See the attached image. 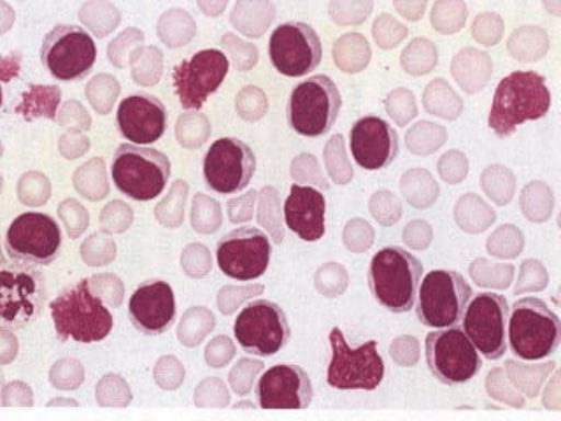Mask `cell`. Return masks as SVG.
<instances>
[{
	"instance_id": "obj_6",
	"label": "cell",
	"mask_w": 561,
	"mask_h": 421,
	"mask_svg": "<svg viewBox=\"0 0 561 421\" xmlns=\"http://www.w3.org/2000/svg\"><path fill=\"white\" fill-rule=\"evenodd\" d=\"M46 303L43 272L25 262H4L0 272V320L4 332H16L39 318Z\"/></svg>"
},
{
	"instance_id": "obj_7",
	"label": "cell",
	"mask_w": 561,
	"mask_h": 421,
	"mask_svg": "<svg viewBox=\"0 0 561 421\" xmlns=\"http://www.w3.org/2000/svg\"><path fill=\"white\" fill-rule=\"evenodd\" d=\"M341 107L337 84L329 76H312L291 90L286 120L300 136L321 137L333 127Z\"/></svg>"
},
{
	"instance_id": "obj_22",
	"label": "cell",
	"mask_w": 561,
	"mask_h": 421,
	"mask_svg": "<svg viewBox=\"0 0 561 421\" xmlns=\"http://www.w3.org/2000/svg\"><path fill=\"white\" fill-rule=\"evenodd\" d=\"M116 122L119 134L130 140V145H153L165 134V105L157 96L137 93L123 99Z\"/></svg>"
},
{
	"instance_id": "obj_2",
	"label": "cell",
	"mask_w": 561,
	"mask_h": 421,
	"mask_svg": "<svg viewBox=\"0 0 561 421\" xmlns=\"http://www.w3.org/2000/svg\"><path fill=\"white\" fill-rule=\"evenodd\" d=\"M49 312L61 342H101L114 327L113 312L93 294L90 280L67 286L49 303Z\"/></svg>"
},
{
	"instance_id": "obj_10",
	"label": "cell",
	"mask_w": 561,
	"mask_h": 421,
	"mask_svg": "<svg viewBox=\"0 0 561 421\" xmlns=\"http://www.w3.org/2000/svg\"><path fill=\"white\" fill-rule=\"evenodd\" d=\"M233 338L248 355L272 356L288 344L291 329L279 304L260 298L237 315Z\"/></svg>"
},
{
	"instance_id": "obj_19",
	"label": "cell",
	"mask_w": 561,
	"mask_h": 421,
	"mask_svg": "<svg viewBox=\"0 0 561 421\" xmlns=\"http://www.w3.org/2000/svg\"><path fill=\"white\" fill-rule=\"evenodd\" d=\"M254 394L262 409H307L314 391L302 367L280 364L262 374Z\"/></svg>"
},
{
	"instance_id": "obj_23",
	"label": "cell",
	"mask_w": 561,
	"mask_h": 421,
	"mask_svg": "<svg viewBox=\"0 0 561 421\" xmlns=\"http://www.w3.org/2000/svg\"><path fill=\"white\" fill-rule=\"evenodd\" d=\"M327 219V201L323 193L312 186L294 184L285 202L286 227L302 241L316 242L323 239Z\"/></svg>"
},
{
	"instance_id": "obj_17",
	"label": "cell",
	"mask_w": 561,
	"mask_h": 421,
	"mask_svg": "<svg viewBox=\"0 0 561 421\" xmlns=\"http://www.w3.org/2000/svg\"><path fill=\"white\" fill-rule=\"evenodd\" d=\"M268 55L279 75L300 78L320 66L323 46L320 35L311 25L289 22L272 32Z\"/></svg>"
},
{
	"instance_id": "obj_21",
	"label": "cell",
	"mask_w": 561,
	"mask_h": 421,
	"mask_svg": "<svg viewBox=\"0 0 561 421\" xmlns=\"http://www.w3.org/2000/svg\"><path fill=\"white\" fill-rule=\"evenodd\" d=\"M130 323L145 335H160L175 320L174 289L165 281H146L128 300Z\"/></svg>"
},
{
	"instance_id": "obj_13",
	"label": "cell",
	"mask_w": 561,
	"mask_h": 421,
	"mask_svg": "<svg viewBox=\"0 0 561 421\" xmlns=\"http://www.w3.org/2000/svg\"><path fill=\"white\" fill-rule=\"evenodd\" d=\"M61 248V230L57 221L43 213H23L9 225L4 250L14 262L49 265Z\"/></svg>"
},
{
	"instance_id": "obj_11",
	"label": "cell",
	"mask_w": 561,
	"mask_h": 421,
	"mask_svg": "<svg viewBox=\"0 0 561 421\" xmlns=\"http://www.w3.org/2000/svg\"><path fill=\"white\" fill-rule=\"evenodd\" d=\"M426 362L435 379L449 386L469 383L482 367L479 351L458 325L428 333Z\"/></svg>"
},
{
	"instance_id": "obj_9",
	"label": "cell",
	"mask_w": 561,
	"mask_h": 421,
	"mask_svg": "<svg viewBox=\"0 0 561 421\" xmlns=\"http://www.w3.org/2000/svg\"><path fill=\"white\" fill-rule=\"evenodd\" d=\"M417 320L430 329H449L461 323L472 298V288L455 271H432L417 288Z\"/></svg>"
},
{
	"instance_id": "obj_3",
	"label": "cell",
	"mask_w": 561,
	"mask_h": 421,
	"mask_svg": "<svg viewBox=\"0 0 561 421\" xmlns=\"http://www.w3.org/2000/svg\"><path fill=\"white\" fill-rule=\"evenodd\" d=\"M423 265L414 254L390 246L374 254L368 268V286L377 303L388 311L408 312L416 304Z\"/></svg>"
},
{
	"instance_id": "obj_8",
	"label": "cell",
	"mask_w": 561,
	"mask_h": 421,
	"mask_svg": "<svg viewBox=\"0 0 561 421\" xmlns=\"http://www.w3.org/2000/svg\"><path fill=\"white\" fill-rule=\"evenodd\" d=\"M330 359L327 383L337 390H376L385 379V360L377 351V342L368 341L351 348L339 327L330 332Z\"/></svg>"
},
{
	"instance_id": "obj_18",
	"label": "cell",
	"mask_w": 561,
	"mask_h": 421,
	"mask_svg": "<svg viewBox=\"0 0 561 421\" xmlns=\"http://www.w3.org/2000/svg\"><path fill=\"white\" fill-rule=\"evenodd\" d=\"M256 171V157L244 140L221 137L207 149L204 180L207 186L224 195L239 193L250 184Z\"/></svg>"
},
{
	"instance_id": "obj_16",
	"label": "cell",
	"mask_w": 561,
	"mask_h": 421,
	"mask_svg": "<svg viewBox=\"0 0 561 421\" xmlns=\"http://www.w3.org/2000/svg\"><path fill=\"white\" fill-rule=\"evenodd\" d=\"M272 244L267 234L254 227L236 228L218 242L216 262L225 276L253 281L267 272Z\"/></svg>"
},
{
	"instance_id": "obj_20",
	"label": "cell",
	"mask_w": 561,
	"mask_h": 421,
	"mask_svg": "<svg viewBox=\"0 0 561 421\" xmlns=\"http://www.w3.org/2000/svg\"><path fill=\"white\" fill-rule=\"evenodd\" d=\"M351 155L365 171H381L399 155V136L379 116H365L351 127Z\"/></svg>"
},
{
	"instance_id": "obj_12",
	"label": "cell",
	"mask_w": 561,
	"mask_h": 421,
	"mask_svg": "<svg viewBox=\"0 0 561 421\" xmlns=\"http://www.w3.org/2000/svg\"><path fill=\"white\" fill-rule=\"evenodd\" d=\"M96 46L92 35L78 25H57L43 41L41 61L53 78L78 81L93 69Z\"/></svg>"
},
{
	"instance_id": "obj_15",
	"label": "cell",
	"mask_w": 561,
	"mask_h": 421,
	"mask_svg": "<svg viewBox=\"0 0 561 421\" xmlns=\"http://www.w3.org/2000/svg\"><path fill=\"white\" fill-rule=\"evenodd\" d=\"M508 304L499 294H479L470 298L465 309L463 332L479 355L499 360L507 350Z\"/></svg>"
},
{
	"instance_id": "obj_14",
	"label": "cell",
	"mask_w": 561,
	"mask_h": 421,
	"mask_svg": "<svg viewBox=\"0 0 561 421\" xmlns=\"http://www.w3.org/2000/svg\"><path fill=\"white\" fill-rule=\"evenodd\" d=\"M230 70L227 55L219 49H202L172 70V84L181 107L201 110L213 93L224 84Z\"/></svg>"
},
{
	"instance_id": "obj_5",
	"label": "cell",
	"mask_w": 561,
	"mask_h": 421,
	"mask_svg": "<svg viewBox=\"0 0 561 421\" xmlns=\"http://www.w3.org/2000/svg\"><path fill=\"white\" fill-rule=\"evenodd\" d=\"M111 178L114 186L131 201H153L169 183L171 160L158 149L125 143L114 151Z\"/></svg>"
},
{
	"instance_id": "obj_4",
	"label": "cell",
	"mask_w": 561,
	"mask_h": 421,
	"mask_svg": "<svg viewBox=\"0 0 561 421\" xmlns=\"http://www.w3.org/2000/svg\"><path fill=\"white\" fill-rule=\"evenodd\" d=\"M507 341L522 360L546 359L560 346V318L542 298H522L508 309Z\"/></svg>"
},
{
	"instance_id": "obj_1",
	"label": "cell",
	"mask_w": 561,
	"mask_h": 421,
	"mask_svg": "<svg viewBox=\"0 0 561 421\" xmlns=\"http://www.w3.org/2000/svg\"><path fill=\"white\" fill-rule=\"evenodd\" d=\"M551 90L534 70H516L500 81L488 125L499 137L513 136L523 123L540 120L551 110Z\"/></svg>"
}]
</instances>
